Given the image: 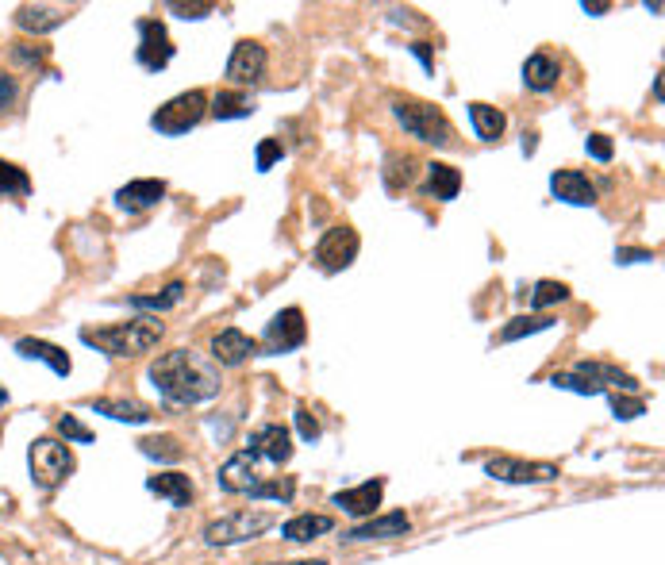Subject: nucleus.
<instances>
[{
    "label": "nucleus",
    "mask_w": 665,
    "mask_h": 565,
    "mask_svg": "<svg viewBox=\"0 0 665 565\" xmlns=\"http://www.w3.org/2000/svg\"><path fill=\"white\" fill-rule=\"evenodd\" d=\"M220 485L227 492H243V496H258V500H293V481L289 477H270L266 462L254 458L250 450L235 454L227 466L220 469Z\"/></svg>",
    "instance_id": "3"
},
{
    "label": "nucleus",
    "mask_w": 665,
    "mask_h": 565,
    "mask_svg": "<svg viewBox=\"0 0 665 565\" xmlns=\"http://www.w3.org/2000/svg\"><path fill=\"white\" fill-rule=\"evenodd\" d=\"M273 527V516L270 512H231V516H220L212 519L208 527H204V542L208 546H235V542H250L258 539V535H266Z\"/></svg>",
    "instance_id": "6"
},
{
    "label": "nucleus",
    "mask_w": 665,
    "mask_h": 565,
    "mask_svg": "<svg viewBox=\"0 0 665 565\" xmlns=\"http://www.w3.org/2000/svg\"><path fill=\"white\" fill-rule=\"evenodd\" d=\"M612 408H616V416H623V419H635L646 412L642 400H627V396H612Z\"/></svg>",
    "instance_id": "36"
},
{
    "label": "nucleus",
    "mask_w": 665,
    "mask_h": 565,
    "mask_svg": "<svg viewBox=\"0 0 665 565\" xmlns=\"http://www.w3.org/2000/svg\"><path fill=\"white\" fill-rule=\"evenodd\" d=\"M162 197H166V181H154V177H147V181H131V185H124V189L116 193L120 208H127V212H143V208H154V204H158Z\"/></svg>",
    "instance_id": "19"
},
{
    "label": "nucleus",
    "mask_w": 665,
    "mask_h": 565,
    "mask_svg": "<svg viewBox=\"0 0 665 565\" xmlns=\"http://www.w3.org/2000/svg\"><path fill=\"white\" fill-rule=\"evenodd\" d=\"M16 24L24 27V31L43 35V31H54V27L66 24V12H62V8H31V4H24V8L16 12Z\"/></svg>",
    "instance_id": "25"
},
{
    "label": "nucleus",
    "mask_w": 665,
    "mask_h": 565,
    "mask_svg": "<svg viewBox=\"0 0 665 565\" xmlns=\"http://www.w3.org/2000/svg\"><path fill=\"white\" fill-rule=\"evenodd\" d=\"M296 427H300V435L312 443V439H320V423L308 416V408H296Z\"/></svg>",
    "instance_id": "38"
},
{
    "label": "nucleus",
    "mask_w": 665,
    "mask_h": 565,
    "mask_svg": "<svg viewBox=\"0 0 665 565\" xmlns=\"http://www.w3.org/2000/svg\"><path fill=\"white\" fill-rule=\"evenodd\" d=\"M139 446H143L147 458H158V462H177V458L185 454V450L177 446V439H170V435H162V439H143Z\"/></svg>",
    "instance_id": "32"
},
{
    "label": "nucleus",
    "mask_w": 665,
    "mask_h": 565,
    "mask_svg": "<svg viewBox=\"0 0 665 565\" xmlns=\"http://www.w3.org/2000/svg\"><path fill=\"white\" fill-rule=\"evenodd\" d=\"M331 527H335L331 516H293L281 527V535L289 542H312V539H320V535H327Z\"/></svg>",
    "instance_id": "24"
},
{
    "label": "nucleus",
    "mask_w": 665,
    "mask_h": 565,
    "mask_svg": "<svg viewBox=\"0 0 665 565\" xmlns=\"http://www.w3.org/2000/svg\"><path fill=\"white\" fill-rule=\"evenodd\" d=\"M154 389L170 404H200L220 393V373L193 350H170L150 366Z\"/></svg>",
    "instance_id": "1"
},
{
    "label": "nucleus",
    "mask_w": 665,
    "mask_h": 565,
    "mask_svg": "<svg viewBox=\"0 0 665 565\" xmlns=\"http://www.w3.org/2000/svg\"><path fill=\"white\" fill-rule=\"evenodd\" d=\"M419 54V58H423V66H427V70H431V50H427V43H416V47H412Z\"/></svg>",
    "instance_id": "41"
},
{
    "label": "nucleus",
    "mask_w": 665,
    "mask_h": 565,
    "mask_svg": "<svg viewBox=\"0 0 665 565\" xmlns=\"http://www.w3.org/2000/svg\"><path fill=\"white\" fill-rule=\"evenodd\" d=\"M469 123H473V131H477V139H485V143H496L500 135H504V112H496L493 104H481V100H473L469 104Z\"/></svg>",
    "instance_id": "22"
},
{
    "label": "nucleus",
    "mask_w": 665,
    "mask_h": 565,
    "mask_svg": "<svg viewBox=\"0 0 665 565\" xmlns=\"http://www.w3.org/2000/svg\"><path fill=\"white\" fill-rule=\"evenodd\" d=\"M266 62H270V58H266V47L254 43V39H243V43H235L231 58H227V81L239 85V89L258 85V81L266 77Z\"/></svg>",
    "instance_id": "9"
},
{
    "label": "nucleus",
    "mask_w": 665,
    "mask_h": 565,
    "mask_svg": "<svg viewBox=\"0 0 665 565\" xmlns=\"http://www.w3.org/2000/svg\"><path fill=\"white\" fill-rule=\"evenodd\" d=\"M393 116L412 139H419V143L454 147V127H450V120H446V112L439 104H427V100H412V97H393Z\"/></svg>",
    "instance_id": "4"
},
{
    "label": "nucleus",
    "mask_w": 665,
    "mask_h": 565,
    "mask_svg": "<svg viewBox=\"0 0 665 565\" xmlns=\"http://www.w3.org/2000/svg\"><path fill=\"white\" fill-rule=\"evenodd\" d=\"M354 258H358V231L354 227H331L316 246V262L327 273L346 270Z\"/></svg>",
    "instance_id": "10"
},
{
    "label": "nucleus",
    "mask_w": 665,
    "mask_h": 565,
    "mask_svg": "<svg viewBox=\"0 0 665 565\" xmlns=\"http://www.w3.org/2000/svg\"><path fill=\"white\" fill-rule=\"evenodd\" d=\"M181 296H185V285H181V281H173L166 293H158V296H135L131 304H135V308H173V304H181Z\"/></svg>",
    "instance_id": "33"
},
{
    "label": "nucleus",
    "mask_w": 665,
    "mask_h": 565,
    "mask_svg": "<svg viewBox=\"0 0 665 565\" xmlns=\"http://www.w3.org/2000/svg\"><path fill=\"white\" fill-rule=\"evenodd\" d=\"M93 412L120 419V423H147L150 419V408L139 400H93Z\"/></svg>",
    "instance_id": "26"
},
{
    "label": "nucleus",
    "mask_w": 665,
    "mask_h": 565,
    "mask_svg": "<svg viewBox=\"0 0 665 565\" xmlns=\"http://www.w3.org/2000/svg\"><path fill=\"white\" fill-rule=\"evenodd\" d=\"M204 112H208V97H204L200 89H189V93H181V97L166 100V104L154 112L150 127L162 131V135H185V131H193V127L204 120Z\"/></svg>",
    "instance_id": "7"
},
{
    "label": "nucleus",
    "mask_w": 665,
    "mask_h": 565,
    "mask_svg": "<svg viewBox=\"0 0 665 565\" xmlns=\"http://www.w3.org/2000/svg\"><path fill=\"white\" fill-rule=\"evenodd\" d=\"M385 181H389V189L412 185V181H416V158H408V154H393V158L385 162Z\"/></svg>",
    "instance_id": "28"
},
{
    "label": "nucleus",
    "mask_w": 665,
    "mask_h": 565,
    "mask_svg": "<svg viewBox=\"0 0 665 565\" xmlns=\"http://www.w3.org/2000/svg\"><path fill=\"white\" fill-rule=\"evenodd\" d=\"M16 77H8V74H0V112H8L12 108V100H16Z\"/></svg>",
    "instance_id": "39"
},
{
    "label": "nucleus",
    "mask_w": 665,
    "mask_h": 565,
    "mask_svg": "<svg viewBox=\"0 0 665 565\" xmlns=\"http://www.w3.org/2000/svg\"><path fill=\"white\" fill-rule=\"evenodd\" d=\"M308 339V327H304V312L300 308H285V312H277L266 327V350L270 354H289L296 346H304Z\"/></svg>",
    "instance_id": "11"
},
{
    "label": "nucleus",
    "mask_w": 665,
    "mask_h": 565,
    "mask_svg": "<svg viewBox=\"0 0 665 565\" xmlns=\"http://www.w3.org/2000/svg\"><path fill=\"white\" fill-rule=\"evenodd\" d=\"M212 112H216L220 120H239V116L250 112V100L243 97V93H220V97L212 100Z\"/></svg>",
    "instance_id": "30"
},
{
    "label": "nucleus",
    "mask_w": 665,
    "mask_h": 565,
    "mask_svg": "<svg viewBox=\"0 0 665 565\" xmlns=\"http://www.w3.org/2000/svg\"><path fill=\"white\" fill-rule=\"evenodd\" d=\"M254 354H258V343H254L250 335H243L239 327H227V331H220V335L212 339V358H216L220 366H243Z\"/></svg>",
    "instance_id": "15"
},
{
    "label": "nucleus",
    "mask_w": 665,
    "mask_h": 565,
    "mask_svg": "<svg viewBox=\"0 0 665 565\" xmlns=\"http://www.w3.org/2000/svg\"><path fill=\"white\" fill-rule=\"evenodd\" d=\"M27 193H31V177L0 158V197H27Z\"/></svg>",
    "instance_id": "27"
},
{
    "label": "nucleus",
    "mask_w": 665,
    "mask_h": 565,
    "mask_svg": "<svg viewBox=\"0 0 665 565\" xmlns=\"http://www.w3.org/2000/svg\"><path fill=\"white\" fill-rule=\"evenodd\" d=\"M58 431H62L66 439H74V443H89V439H93V431H89V427H81V423H77L74 416H62V419H58Z\"/></svg>",
    "instance_id": "34"
},
{
    "label": "nucleus",
    "mask_w": 665,
    "mask_h": 565,
    "mask_svg": "<svg viewBox=\"0 0 665 565\" xmlns=\"http://www.w3.org/2000/svg\"><path fill=\"white\" fill-rule=\"evenodd\" d=\"M173 58V43L162 20H139V62L147 70H166Z\"/></svg>",
    "instance_id": "13"
},
{
    "label": "nucleus",
    "mask_w": 665,
    "mask_h": 565,
    "mask_svg": "<svg viewBox=\"0 0 665 565\" xmlns=\"http://www.w3.org/2000/svg\"><path fill=\"white\" fill-rule=\"evenodd\" d=\"M277 158H281V139H266V143L258 147V170H270Z\"/></svg>",
    "instance_id": "37"
},
{
    "label": "nucleus",
    "mask_w": 665,
    "mask_h": 565,
    "mask_svg": "<svg viewBox=\"0 0 665 565\" xmlns=\"http://www.w3.org/2000/svg\"><path fill=\"white\" fill-rule=\"evenodd\" d=\"M562 300H569V285H562V281H539L535 293H531L535 308H550V304H562Z\"/></svg>",
    "instance_id": "31"
},
{
    "label": "nucleus",
    "mask_w": 665,
    "mask_h": 565,
    "mask_svg": "<svg viewBox=\"0 0 665 565\" xmlns=\"http://www.w3.org/2000/svg\"><path fill=\"white\" fill-rule=\"evenodd\" d=\"M550 189H554V197L566 200V204H581V208L596 204V185L581 170H558L550 177Z\"/></svg>",
    "instance_id": "17"
},
{
    "label": "nucleus",
    "mask_w": 665,
    "mask_h": 565,
    "mask_svg": "<svg viewBox=\"0 0 665 565\" xmlns=\"http://www.w3.org/2000/svg\"><path fill=\"white\" fill-rule=\"evenodd\" d=\"M485 473L496 481H508V485H546V481H558V466L550 462H523V458H489Z\"/></svg>",
    "instance_id": "8"
},
{
    "label": "nucleus",
    "mask_w": 665,
    "mask_h": 565,
    "mask_svg": "<svg viewBox=\"0 0 665 565\" xmlns=\"http://www.w3.org/2000/svg\"><path fill=\"white\" fill-rule=\"evenodd\" d=\"M558 74H562V66H558V58L554 54H531L527 58V66H523V85L527 89H535V93H546V89H554L558 85Z\"/></svg>",
    "instance_id": "18"
},
{
    "label": "nucleus",
    "mask_w": 665,
    "mask_h": 565,
    "mask_svg": "<svg viewBox=\"0 0 665 565\" xmlns=\"http://www.w3.org/2000/svg\"><path fill=\"white\" fill-rule=\"evenodd\" d=\"M412 531V519L404 516V512H389V516H377V519H366L362 527H354L346 542H370V539H400V535H408Z\"/></svg>",
    "instance_id": "16"
},
{
    "label": "nucleus",
    "mask_w": 665,
    "mask_h": 565,
    "mask_svg": "<svg viewBox=\"0 0 665 565\" xmlns=\"http://www.w3.org/2000/svg\"><path fill=\"white\" fill-rule=\"evenodd\" d=\"M16 354H24V358H31V362H47V366L54 369L58 377H66V373L74 369L62 346L43 343V339H20V343H16Z\"/></svg>",
    "instance_id": "20"
},
{
    "label": "nucleus",
    "mask_w": 665,
    "mask_h": 565,
    "mask_svg": "<svg viewBox=\"0 0 665 565\" xmlns=\"http://www.w3.org/2000/svg\"><path fill=\"white\" fill-rule=\"evenodd\" d=\"M12 58H16V62H24V66H39V62L47 58V47H35V50L16 47V50H12Z\"/></svg>",
    "instance_id": "40"
},
{
    "label": "nucleus",
    "mask_w": 665,
    "mask_h": 565,
    "mask_svg": "<svg viewBox=\"0 0 665 565\" xmlns=\"http://www.w3.org/2000/svg\"><path fill=\"white\" fill-rule=\"evenodd\" d=\"M427 193L435 200H454L462 193V173L446 162H431L427 166Z\"/></svg>",
    "instance_id": "23"
},
{
    "label": "nucleus",
    "mask_w": 665,
    "mask_h": 565,
    "mask_svg": "<svg viewBox=\"0 0 665 565\" xmlns=\"http://www.w3.org/2000/svg\"><path fill=\"white\" fill-rule=\"evenodd\" d=\"M27 466H31V477L39 489H58L74 473V454L58 439H35L27 450Z\"/></svg>",
    "instance_id": "5"
},
{
    "label": "nucleus",
    "mask_w": 665,
    "mask_h": 565,
    "mask_svg": "<svg viewBox=\"0 0 665 565\" xmlns=\"http://www.w3.org/2000/svg\"><path fill=\"white\" fill-rule=\"evenodd\" d=\"M166 335V327L158 320H127V323H108V327H85L81 343L97 346L108 358H139L158 346Z\"/></svg>",
    "instance_id": "2"
},
{
    "label": "nucleus",
    "mask_w": 665,
    "mask_h": 565,
    "mask_svg": "<svg viewBox=\"0 0 665 565\" xmlns=\"http://www.w3.org/2000/svg\"><path fill=\"white\" fill-rule=\"evenodd\" d=\"M0 404H8V393H4V389H0Z\"/></svg>",
    "instance_id": "42"
},
{
    "label": "nucleus",
    "mask_w": 665,
    "mask_h": 565,
    "mask_svg": "<svg viewBox=\"0 0 665 565\" xmlns=\"http://www.w3.org/2000/svg\"><path fill=\"white\" fill-rule=\"evenodd\" d=\"M381 496H385V481L381 477H373L366 485H358V489H346V492H335V508H343L350 516H370L381 508Z\"/></svg>",
    "instance_id": "14"
},
{
    "label": "nucleus",
    "mask_w": 665,
    "mask_h": 565,
    "mask_svg": "<svg viewBox=\"0 0 665 565\" xmlns=\"http://www.w3.org/2000/svg\"><path fill=\"white\" fill-rule=\"evenodd\" d=\"M293 565H323V562H293Z\"/></svg>",
    "instance_id": "43"
},
{
    "label": "nucleus",
    "mask_w": 665,
    "mask_h": 565,
    "mask_svg": "<svg viewBox=\"0 0 665 565\" xmlns=\"http://www.w3.org/2000/svg\"><path fill=\"white\" fill-rule=\"evenodd\" d=\"M247 450L254 454V458H262L266 466H285V462L293 458V439H289V431H285V427L266 423V427H258V431L250 435Z\"/></svg>",
    "instance_id": "12"
},
{
    "label": "nucleus",
    "mask_w": 665,
    "mask_h": 565,
    "mask_svg": "<svg viewBox=\"0 0 665 565\" xmlns=\"http://www.w3.org/2000/svg\"><path fill=\"white\" fill-rule=\"evenodd\" d=\"M147 489L154 496H162V500H170L173 508H185L193 500V481L185 473H158V477L147 481Z\"/></svg>",
    "instance_id": "21"
},
{
    "label": "nucleus",
    "mask_w": 665,
    "mask_h": 565,
    "mask_svg": "<svg viewBox=\"0 0 665 565\" xmlns=\"http://www.w3.org/2000/svg\"><path fill=\"white\" fill-rule=\"evenodd\" d=\"M589 154L596 158V162H612V139L608 135H589Z\"/></svg>",
    "instance_id": "35"
},
{
    "label": "nucleus",
    "mask_w": 665,
    "mask_h": 565,
    "mask_svg": "<svg viewBox=\"0 0 665 565\" xmlns=\"http://www.w3.org/2000/svg\"><path fill=\"white\" fill-rule=\"evenodd\" d=\"M546 327H554L550 316H519V320H512L500 331V339H504V343H516L523 335H535V331H546Z\"/></svg>",
    "instance_id": "29"
}]
</instances>
